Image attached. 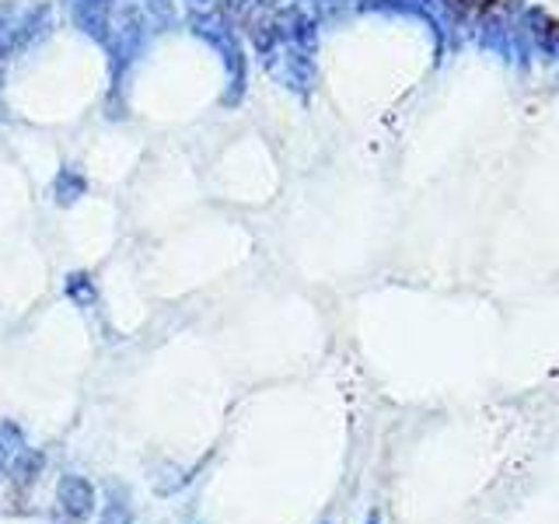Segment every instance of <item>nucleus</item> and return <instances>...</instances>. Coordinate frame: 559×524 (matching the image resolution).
Here are the masks:
<instances>
[{
  "mask_svg": "<svg viewBox=\"0 0 559 524\" xmlns=\"http://www.w3.org/2000/svg\"><path fill=\"white\" fill-rule=\"evenodd\" d=\"M43 25H49V8L43 4H25V0L0 4V60L22 49L32 35H39Z\"/></svg>",
  "mask_w": 559,
  "mask_h": 524,
  "instance_id": "f257e3e1",
  "label": "nucleus"
},
{
  "mask_svg": "<svg viewBox=\"0 0 559 524\" xmlns=\"http://www.w3.org/2000/svg\"><path fill=\"white\" fill-rule=\"evenodd\" d=\"M95 486L84 476H74L67 472L57 483V497H52V514H57V524H84L95 514Z\"/></svg>",
  "mask_w": 559,
  "mask_h": 524,
  "instance_id": "f03ea898",
  "label": "nucleus"
},
{
  "mask_svg": "<svg viewBox=\"0 0 559 524\" xmlns=\"http://www.w3.org/2000/svg\"><path fill=\"white\" fill-rule=\"evenodd\" d=\"M70 17H74V25L84 35H92L95 43H109L116 0H70Z\"/></svg>",
  "mask_w": 559,
  "mask_h": 524,
  "instance_id": "7ed1b4c3",
  "label": "nucleus"
},
{
  "mask_svg": "<svg viewBox=\"0 0 559 524\" xmlns=\"http://www.w3.org/2000/svg\"><path fill=\"white\" fill-rule=\"evenodd\" d=\"M98 524H133V503H130V493L122 486L109 489V500H105V507H102Z\"/></svg>",
  "mask_w": 559,
  "mask_h": 524,
  "instance_id": "20e7f679",
  "label": "nucleus"
},
{
  "mask_svg": "<svg viewBox=\"0 0 559 524\" xmlns=\"http://www.w3.org/2000/svg\"><path fill=\"white\" fill-rule=\"evenodd\" d=\"M84 179L74 171V168H63L60 175H57V182H52V196H57V203H74V200H81L84 196Z\"/></svg>",
  "mask_w": 559,
  "mask_h": 524,
  "instance_id": "39448f33",
  "label": "nucleus"
},
{
  "mask_svg": "<svg viewBox=\"0 0 559 524\" xmlns=\"http://www.w3.org/2000/svg\"><path fill=\"white\" fill-rule=\"evenodd\" d=\"M17 454H22V430L14 424H0V476L11 462H17Z\"/></svg>",
  "mask_w": 559,
  "mask_h": 524,
  "instance_id": "423d86ee",
  "label": "nucleus"
},
{
  "mask_svg": "<svg viewBox=\"0 0 559 524\" xmlns=\"http://www.w3.org/2000/svg\"><path fill=\"white\" fill-rule=\"evenodd\" d=\"M67 294L74 297L78 305L87 308V305L95 301V284H92V276H87V273H74V276L67 279Z\"/></svg>",
  "mask_w": 559,
  "mask_h": 524,
  "instance_id": "0eeeda50",
  "label": "nucleus"
},
{
  "mask_svg": "<svg viewBox=\"0 0 559 524\" xmlns=\"http://www.w3.org/2000/svg\"><path fill=\"white\" fill-rule=\"evenodd\" d=\"M364 524H384V521H381V514L374 511V514H367V521H364Z\"/></svg>",
  "mask_w": 559,
  "mask_h": 524,
  "instance_id": "6e6552de",
  "label": "nucleus"
}]
</instances>
